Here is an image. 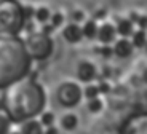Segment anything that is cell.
<instances>
[{
	"label": "cell",
	"instance_id": "cell-1",
	"mask_svg": "<svg viewBox=\"0 0 147 134\" xmlns=\"http://www.w3.org/2000/svg\"><path fill=\"white\" fill-rule=\"evenodd\" d=\"M47 104L43 88L32 80L21 78L8 85L3 93V109L11 121L21 123L35 118L43 112Z\"/></svg>",
	"mask_w": 147,
	"mask_h": 134
},
{
	"label": "cell",
	"instance_id": "cell-2",
	"mask_svg": "<svg viewBox=\"0 0 147 134\" xmlns=\"http://www.w3.org/2000/svg\"><path fill=\"white\" fill-rule=\"evenodd\" d=\"M32 64L26 46L15 35H0V88L27 75Z\"/></svg>",
	"mask_w": 147,
	"mask_h": 134
},
{
	"label": "cell",
	"instance_id": "cell-3",
	"mask_svg": "<svg viewBox=\"0 0 147 134\" xmlns=\"http://www.w3.org/2000/svg\"><path fill=\"white\" fill-rule=\"evenodd\" d=\"M24 10L16 0H0V34L16 35L24 26Z\"/></svg>",
	"mask_w": 147,
	"mask_h": 134
},
{
	"label": "cell",
	"instance_id": "cell-4",
	"mask_svg": "<svg viewBox=\"0 0 147 134\" xmlns=\"http://www.w3.org/2000/svg\"><path fill=\"white\" fill-rule=\"evenodd\" d=\"M22 43L26 46L30 59H35V61H43V59H47L53 51L51 38L48 35H45V34H30Z\"/></svg>",
	"mask_w": 147,
	"mask_h": 134
},
{
	"label": "cell",
	"instance_id": "cell-5",
	"mask_svg": "<svg viewBox=\"0 0 147 134\" xmlns=\"http://www.w3.org/2000/svg\"><path fill=\"white\" fill-rule=\"evenodd\" d=\"M55 94H56V101L63 107H67V109L75 107L80 102L82 96H83L82 94V88L75 81H63L61 85H58Z\"/></svg>",
	"mask_w": 147,
	"mask_h": 134
},
{
	"label": "cell",
	"instance_id": "cell-6",
	"mask_svg": "<svg viewBox=\"0 0 147 134\" xmlns=\"http://www.w3.org/2000/svg\"><path fill=\"white\" fill-rule=\"evenodd\" d=\"M77 77H78L80 81H83V83H90V81L96 77V67L88 61L80 62L78 67H77Z\"/></svg>",
	"mask_w": 147,
	"mask_h": 134
},
{
	"label": "cell",
	"instance_id": "cell-7",
	"mask_svg": "<svg viewBox=\"0 0 147 134\" xmlns=\"http://www.w3.org/2000/svg\"><path fill=\"white\" fill-rule=\"evenodd\" d=\"M19 131H21V134H43V126H42V123L38 120L29 118V120L21 121Z\"/></svg>",
	"mask_w": 147,
	"mask_h": 134
},
{
	"label": "cell",
	"instance_id": "cell-8",
	"mask_svg": "<svg viewBox=\"0 0 147 134\" xmlns=\"http://www.w3.org/2000/svg\"><path fill=\"white\" fill-rule=\"evenodd\" d=\"M59 123H61V128L66 131H72L75 129V126H77L78 123V118L74 113H66V115L61 116V120H59Z\"/></svg>",
	"mask_w": 147,
	"mask_h": 134
},
{
	"label": "cell",
	"instance_id": "cell-9",
	"mask_svg": "<svg viewBox=\"0 0 147 134\" xmlns=\"http://www.w3.org/2000/svg\"><path fill=\"white\" fill-rule=\"evenodd\" d=\"M131 43L129 42H126V40H120V42H117V45H115V53H117L120 58H128L129 55H131Z\"/></svg>",
	"mask_w": 147,
	"mask_h": 134
},
{
	"label": "cell",
	"instance_id": "cell-10",
	"mask_svg": "<svg viewBox=\"0 0 147 134\" xmlns=\"http://www.w3.org/2000/svg\"><path fill=\"white\" fill-rule=\"evenodd\" d=\"M64 37H66L69 42H78L82 37V30L78 29L77 26H69L66 30H64Z\"/></svg>",
	"mask_w": 147,
	"mask_h": 134
},
{
	"label": "cell",
	"instance_id": "cell-11",
	"mask_svg": "<svg viewBox=\"0 0 147 134\" xmlns=\"http://www.w3.org/2000/svg\"><path fill=\"white\" fill-rule=\"evenodd\" d=\"M98 37H99L101 42L107 43V42H110V40L114 38V29H112L109 24L102 26V27L99 29V32H98Z\"/></svg>",
	"mask_w": 147,
	"mask_h": 134
},
{
	"label": "cell",
	"instance_id": "cell-12",
	"mask_svg": "<svg viewBox=\"0 0 147 134\" xmlns=\"http://www.w3.org/2000/svg\"><path fill=\"white\" fill-rule=\"evenodd\" d=\"M82 94L86 99H94L99 94V86H96V85H86L83 88V91H82Z\"/></svg>",
	"mask_w": 147,
	"mask_h": 134
},
{
	"label": "cell",
	"instance_id": "cell-13",
	"mask_svg": "<svg viewBox=\"0 0 147 134\" xmlns=\"http://www.w3.org/2000/svg\"><path fill=\"white\" fill-rule=\"evenodd\" d=\"M86 109H88L91 113H98V112H101V109H102V101H101L99 98L88 99V104H86Z\"/></svg>",
	"mask_w": 147,
	"mask_h": 134
},
{
	"label": "cell",
	"instance_id": "cell-14",
	"mask_svg": "<svg viewBox=\"0 0 147 134\" xmlns=\"http://www.w3.org/2000/svg\"><path fill=\"white\" fill-rule=\"evenodd\" d=\"M10 121L8 115L5 112H0V134H7L10 131Z\"/></svg>",
	"mask_w": 147,
	"mask_h": 134
},
{
	"label": "cell",
	"instance_id": "cell-15",
	"mask_svg": "<svg viewBox=\"0 0 147 134\" xmlns=\"http://www.w3.org/2000/svg\"><path fill=\"white\" fill-rule=\"evenodd\" d=\"M42 123V126H51L55 123V115L51 112H40V120H38Z\"/></svg>",
	"mask_w": 147,
	"mask_h": 134
},
{
	"label": "cell",
	"instance_id": "cell-16",
	"mask_svg": "<svg viewBox=\"0 0 147 134\" xmlns=\"http://www.w3.org/2000/svg\"><path fill=\"white\" fill-rule=\"evenodd\" d=\"M118 30H120L123 35H126V34L129 32V24H128V22H121L120 27H118Z\"/></svg>",
	"mask_w": 147,
	"mask_h": 134
},
{
	"label": "cell",
	"instance_id": "cell-17",
	"mask_svg": "<svg viewBox=\"0 0 147 134\" xmlns=\"http://www.w3.org/2000/svg\"><path fill=\"white\" fill-rule=\"evenodd\" d=\"M43 134H59V131H58V128H55V126L51 125V126H47V128H45Z\"/></svg>",
	"mask_w": 147,
	"mask_h": 134
},
{
	"label": "cell",
	"instance_id": "cell-18",
	"mask_svg": "<svg viewBox=\"0 0 147 134\" xmlns=\"http://www.w3.org/2000/svg\"><path fill=\"white\" fill-rule=\"evenodd\" d=\"M136 43H138V45L142 43V32H138V35H136Z\"/></svg>",
	"mask_w": 147,
	"mask_h": 134
},
{
	"label": "cell",
	"instance_id": "cell-19",
	"mask_svg": "<svg viewBox=\"0 0 147 134\" xmlns=\"http://www.w3.org/2000/svg\"><path fill=\"white\" fill-rule=\"evenodd\" d=\"M7 134H21V131H19V129H10Z\"/></svg>",
	"mask_w": 147,
	"mask_h": 134
},
{
	"label": "cell",
	"instance_id": "cell-20",
	"mask_svg": "<svg viewBox=\"0 0 147 134\" xmlns=\"http://www.w3.org/2000/svg\"><path fill=\"white\" fill-rule=\"evenodd\" d=\"M144 80H146V81H147V69L144 70Z\"/></svg>",
	"mask_w": 147,
	"mask_h": 134
}]
</instances>
